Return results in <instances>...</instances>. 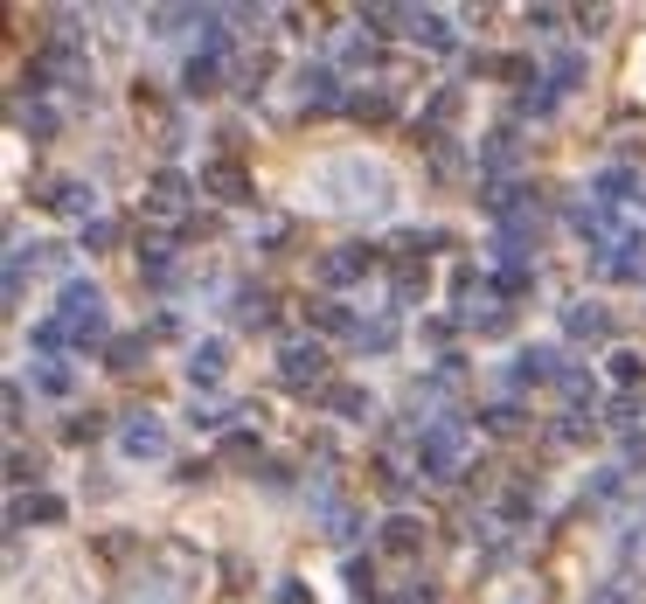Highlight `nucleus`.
I'll use <instances>...</instances> for the list:
<instances>
[{
	"mask_svg": "<svg viewBox=\"0 0 646 604\" xmlns=\"http://www.w3.org/2000/svg\"><path fill=\"white\" fill-rule=\"evenodd\" d=\"M49 319L63 327V341H70V348L98 341V334H105V299H98V286H63V306H56Z\"/></svg>",
	"mask_w": 646,
	"mask_h": 604,
	"instance_id": "1",
	"label": "nucleus"
},
{
	"mask_svg": "<svg viewBox=\"0 0 646 604\" xmlns=\"http://www.w3.org/2000/svg\"><path fill=\"white\" fill-rule=\"evenodd\" d=\"M459 451H466L459 424H431L424 438H417V473H424V480H452V473H459Z\"/></svg>",
	"mask_w": 646,
	"mask_h": 604,
	"instance_id": "2",
	"label": "nucleus"
},
{
	"mask_svg": "<svg viewBox=\"0 0 646 604\" xmlns=\"http://www.w3.org/2000/svg\"><path fill=\"white\" fill-rule=\"evenodd\" d=\"M146 216H154V222H181L188 216V181L181 174H160L154 188H146Z\"/></svg>",
	"mask_w": 646,
	"mask_h": 604,
	"instance_id": "3",
	"label": "nucleus"
},
{
	"mask_svg": "<svg viewBox=\"0 0 646 604\" xmlns=\"http://www.w3.org/2000/svg\"><path fill=\"white\" fill-rule=\"evenodd\" d=\"M598 271L605 278H646V243L639 237H619L612 251H598Z\"/></svg>",
	"mask_w": 646,
	"mask_h": 604,
	"instance_id": "4",
	"label": "nucleus"
},
{
	"mask_svg": "<svg viewBox=\"0 0 646 604\" xmlns=\"http://www.w3.org/2000/svg\"><path fill=\"white\" fill-rule=\"evenodd\" d=\"M119 445H125V459H160V451H167V431L146 418V424H125Z\"/></svg>",
	"mask_w": 646,
	"mask_h": 604,
	"instance_id": "5",
	"label": "nucleus"
},
{
	"mask_svg": "<svg viewBox=\"0 0 646 604\" xmlns=\"http://www.w3.org/2000/svg\"><path fill=\"white\" fill-rule=\"evenodd\" d=\"M278 362H285V383H320V362H327V354L307 348V341H292V348L278 354Z\"/></svg>",
	"mask_w": 646,
	"mask_h": 604,
	"instance_id": "6",
	"label": "nucleus"
},
{
	"mask_svg": "<svg viewBox=\"0 0 646 604\" xmlns=\"http://www.w3.org/2000/svg\"><path fill=\"white\" fill-rule=\"evenodd\" d=\"M369 264H375L369 251H334L327 264H320V278H327V286H348V278H362Z\"/></svg>",
	"mask_w": 646,
	"mask_h": 604,
	"instance_id": "7",
	"label": "nucleus"
},
{
	"mask_svg": "<svg viewBox=\"0 0 646 604\" xmlns=\"http://www.w3.org/2000/svg\"><path fill=\"white\" fill-rule=\"evenodd\" d=\"M563 327H570V334H605L612 319H605V306H591V299H577V306L563 313Z\"/></svg>",
	"mask_w": 646,
	"mask_h": 604,
	"instance_id": "8",
	"label": "nucleus"
},
{
	"mask_svg": "<svg viewBox=\"0 0 646 604\" xmlns=\"http://www.w3.org/2000/svg\"><path fill=\"white\" fill-rule=\"evenodd\" d=\"M188 383H223V341L195 348V362H188Z\"/></svg>",
	"mask_w": 646,
	"mask_h": 604,
	"instance_id": "9",
	"label": "nucleus"
},
{
	"mask_svg": "<svg viewBox=\"0 0 646 604\" xmlns=\"http://www.w3.org/2000/svg\"><path fill=\"white\" fill-rule=\"evenodd\" d=\"M410 35H417V43H431V49H452L445 14H410Z\"/></svg>",
	"mask_w": 646,
	"mask_h": 604,
	"instance_id": "10",
	"label": "nucleus"
},
{
	"mask_svg": "<svg viewBox=\"0 0 646 604\" xmlns=\"http://www.w3.org/2000/svg\"><path fill=\"white\" fill-rule=\"evenodd\" d=\"M49 202H56V209H63V216H91V202H98V195H84L77 181H63V188H56Z\"/></svg>",
	"mask_w": 646,
	"mask_h": 604,
	"instance_id": "11",
	"label": "nucleus"
},
{
	"mask_svg": "<svg viewBox=\"0 0 646 604\" xmlns=\"http://www.w3.org/2000/svg\"><path fill=\"white\" fill-rule=\"evenodd\" d=\"M515 375H522V383H549V375H557V354H542V348H528Z\"/></svg>",
	"mask_w": 646,
	"mask_h": 604,
	"instance_id": "12",
	"label": "nucleus"
},
{
	"mask_svg": "<svg viewBox=\"0 0 646 604\" xmlns=\"http://www.w3.org/2000/svg\"><path fill=\"white\" fill-rule=\"evenodd\" d=\"M383 549H417V521H404V515H396V521L383 528Z\"/></svg>",
	"mask_w": 646,
	"mask_h": 604,
	"instance_id": "13",
	"label": "nucleus"
},
{
	"mask_svg": "<svg viewBox=\"0 0 646 604\" xmlns=\"http://www.w3.org/2000/svg\"><path fill=\"white\" fill-rule=\"evenodd\" d=\"M35 383H43L49 396H63V389H70V369H43V375H35Z\"/></svg>",
	"mask_w": 646,
	"mask_h": 604,
	"instance_id": "14",
	"label": "nucleus"
},
{
	"mask_svg": "<svg viewBox=\"0 0 646 604\" xmlns=\"http://www.w3.org/2000/svg\"><path fill=\"white\" fill-rule=\"evenodd\" d=\"M278 604H307V591H278Z\"/></svg>",
	"mask_w": 646,
	"mask_h": 604,
	"instance_id": "15",
	"label": "nucleus"
}]
</instances>
